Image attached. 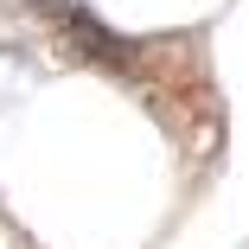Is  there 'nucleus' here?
<instances>
[]
</instances>
